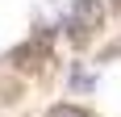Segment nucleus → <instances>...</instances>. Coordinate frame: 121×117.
<instances>
[{"label":"nucleus","mask_w":121,"mask_h":117,"mask_svg":"<svg viewBox=\"0 0 121 117\" xmlns=\"http://www.w3.org/2000/svg\"><path fill=\"white\" fill-rule=\"evenodd\" d=\"M100 25H104V4H100V0H75L71 4V29H75V38L92 34Z\"/></svg>","instance_id":"f257e3e1"},{"label":"nucleus","mask_w":121,"mask_h":117,"mask_svg":"<svg viewBox=\"0 0 121 117\" xmlns=\"http://www.w3.org/2000/svg\"><path fill=\"white\" fill-rule=\"evenodd\" d=\"M38 58H46V38H29L25 46H17V50L9 54V63H13L17 71H34Z\"/></svg>","instance_id":"f03ea898"},{"label":"nucleus","mask_w":121,"mask_h":117,"mask_svg":"<svg viewBox=\"0 0 121 117\" xmlns=\"http://www.w3.org/2000/svg\"><path fill=\"white\" fill-rule=\"evenodd\" d=\"M46 117H96L92 109H79V105H50Z\"/></svg>","instance_id":"7ed1b4c3"},{"label":"nucleus","mask_w":121,"mask_h":117,"mask_svg":"<svg viewBox=\"0 0 121 117\" xmlns=\"http://www.w3.org/2000/svg\"><path fill=\"white\" fill-rule=\"evenodd\" d=\"M113 54H121V42H117V46H113Z\"/></svg>","instance_id":"20e7f679"},{"label":"nucleus","mask_w":121,"mask_h":117,"mask_svg":"<svg viewBox=\"0 0 121 117\" xmlns=\"http://www.w3.org/2000/svg\"><path fill=\"white\" fill-rule=\"evenodd\" d=\"M113 9H121V0H113Z\"/></svg>","instance_id":"39448f33"}]
</instances>
